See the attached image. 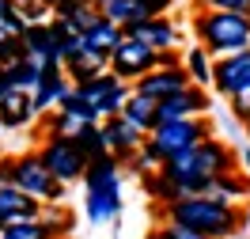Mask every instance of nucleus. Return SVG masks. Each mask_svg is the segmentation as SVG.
I'll use <instances>...</instances> for the list:
<instances>
[{"label":"nucleus","instance_id":"1","mask_svg":"<svg viewBox=\"0 0 250 239\" xmlns=\"http://www.w3.org/2000/svg\"><path fill=\"white\" fill-rule=\"evenodd\" d=\"M231 167H239V159H235V152L220 141L216 133L205 137L201 144L186 148V152H174V156L163 159V171H167L174 182H182L186 194H197V190H201V182L224 175V171H231Z\"/></svg>","mask_w":250,"mask_h":239},{"label":"nucleus","instance_id":"2","mask_svg":"<svg viewBox=\"0 0 250 239\" xmlns=\"http://www.w3.org/2000/svg\"><path fill=\"white\" fill-rule=\"evenodd\" d=\"M163 220L186 224V228L201 232V236H212V239H228L247 224V213L239 205L212 201L205 194H189V197H178L171 205H163Z\"/></svg>","mask_w":250,"mask_h":239},{"label":"nucleus","instance_id":"3","mask_svg":"<svg viewBox=\"0 0 250 239\" xmlns=\"http://www.w3.org/2000/svg\"><path fill=\"white\" fill-rule=\"evenodd\" d=\"M193 34L212 57H228L239 49H250V16L247 12H216L201 8L193 16Z\"/></svg>","mask_w":250,"mask_h":239},{"label":"nucleus","instance_id":"4","mask_svg":"<svg viewBox=\"0 0 250 239\" xmlns=\"http://www.w3.org/2000/svg\"><path fill=\"white\" fill-rule=\"evenodd\" d=\"M76 95L95 110V118H99V122H106V118H114V114H122L125 99L133 95V84H129V80H122V76H114V72L106 68L103 76L87 80V84H76Z\"/></svg>","mask_w":250,"mask_h":239},{"label":"nucleus","instance_id":"5","mask_svg":"<svg viewBox=\"0 0 250 239\" xmlns=\"http://www.w3.org/2000/svg\"><path fill=\"white\" fill-rule=\"evenodd\" d=\"M205 137H212V126H208V118H174V122H159V126L148 129V141L159 148V156L167 159L174 152H186L193 144H201Z\"/></svg>","mask_w":250,"mask_h":239},{"label":"nucleus","instance_id":"6","mask_svg":"<svg viewBox=\"0 0 250 239\" xmlns=\"http://www.w3.org/2000/svg\"><path fill=\"white\" fill-rule=\"evenodd\" d=\"M42 159H46V167L53 171L57 182L64 186H72V182H83V171H87V156L76 148V141L68 137V133H49L46 141H42Z\"/></svg>","mask_w":250,"mask_h":239},{"label":"nucleus","instance_id":"7","mask_svg":"<svg viewBox=\"0 0 250 239\" xmlns=\"http://www.w3.org/2000/svg\"><path fill=\"white\" fill-rule=\"evenodd\" d=\"M16 186L34 194L38 201H64V182L53 178V171L46 167L42 152H23V156H16Z\"/></svg>","mask_w":250,"mask_h":239},{"label":"nucleus","instance_id":"8","mask_svg":"<svg viewBox=\"0 0 250 239\" xmlns=\"http://www.w3.org/2000/svg\"><path fill=\"white\" fill-rule=\"evenodd\" d=\"M156 65H159V49H152L144 38H133V34H125L122 42H118V49L110 53V72L129 80V84H137Z\"/></svg>","mask_w":250,"mask_h":239},{"label":"nucleus","instance_id":"9","mask_svg":"<svg viewBox=\"0 0 250 239\" xmlns=\"http://www.w3.org/2000/svg\"><path fill=\"white\" fill-rule=\"evenodd\" d=\"M212 87L220 95H250V49L228 53L212 61Z\"/></svg>","mask_w":250,"mask_h":239},{"label":"nucleus","instance_id":"10","mask_svg":"<svg viewBox=\"0 0 250 239\" xmlns=\"http://www.w3.org/2000/svg\"><path fill=\"white\" fill-rule=\"evenodd\" d=\"M208 110H212L208 91L197 87V84H189V87H182V91H174V95L156 103V126L159 122H174V118H201Z\"/></svg>","mask_w":250,"mask_h":239},{"label":"nucleus","instance_id":"11","mask_svg":"<svg viewBox=\"0 0 250 239\" xmlns=\"http://www.w3.org/2000/svg\"><path fill=\"white\" fill-rule=\"evenodd\" d=\"M193 80H189V72L182 68V65H156L152 72H144L137 84H133V91H141V95L148 99H167L174 95V91H182V87H189Z\"/></svg>","mask_w":250,"mask_h":239},{"label":"nucleus","instance_id":"12","mask_svg":"<svg viewBox=\"0 0 250 239\" xmlns=\"http://www.w3.org/2000/svg\"><path fill=\"white\" fill-rule=\"evenodd\" d=\"M23 38V49H27V57H31L38 68H61V49H57V34L53 27L46 23H27V31L19 34Z\"/></svg>","mask_w":250,"mask_h":239},{"label":"nucleus","instance_id":"13","mask_svg":"<svg viewBox=\"0 0 250 239\" xmlns=\"http://www.w3.org/2000/svg\"><path fill=\"white\" fill-rule=\"evenodd\" d=\"M42 205H46V201H38L34 194L19 190L16 182H12V186H0V217H4V224L38 220V217H42Z\"/></svg>","mask_w":250,"mask_h":239},{"label":"nucleus","instance_id":"14","mask_svg":"<svg viewBox=\"0 0 250 239\" xmlns=\"http://www.w3.org/2000/svg\"><path fill=\"white\" fill-rule=\"evenodd\" d=\"M103 129H106V144H110V156H118L125 163V159L133 156V152H141L144 144V129H137L129 118H122V114H114V118H106L103 122Z\"/></svg>","mask_w":250,"mask_h":239},{"label":"nucleus","instance_id":"15","mask_svg":"<svg viewBox=\"0 0 250 239\" xmlns=\"http://www.w3.org/2000/svg\"><path fill=\"white\" fill-rule=\"evenodd\" d=\"M72 91V80H68V72H64V65L61 68H42V80L34 84V110L38 114H49V110H57V103H61L64 95Z\"/></svg>","mask_w":250,"mask_h":239},{"label":"nucleus","instance_id":"16","mask_svg":"<svg viewBox=\"0 0 250 239\" xmlns=\"http://www.w3.org/2000/svg\"><path fill=\"white\" fill-rule=\"evenodd\" d=\"M122 175H125L122 159L106 152V156L87 159V171H83V186H87V190H114V194H122Z\"/></svg>","mask_w":250,"mask_h":239},{"label":"nucleus","instance_id":"17","mask_svg":"<svg viewBox=\"0 0 250 239\" xmlns=\"http://www.w3.org/2000/svg\"><path fill=\"white\" fill-rule=\"evenodd\" d=\"M38 110H34V95L31 91H23V87H12L8 95L0 99V126L4 129H23L31 126Z\"/></svg>","mask_w":250,"mask_h":239},{"label":"nucleus","instance_id":"18","mask_svg":"<svg viewBox=\"0 0 250 239\" xmlns=\"http://www.w3.org/2000/svg\"><path fill=\"white\" fill-rule=\"evenodd\" d=\"M125 34L144 38L152 49H171V46H178V27H174L167 16H156V19H144V23H133Z\"/></svg>","mask_w":250,"mask_h":239},{"label":"nucleus","instance_id":"19","mask_svg":"<svg viewBox=\"0 0 250 239\" xmlns=\"http://www.w3.org/2000/svg\"><path fill=\"white\" fill-rule=\"evenodd\" d=\"M106 68H110V53H99V49H83L80 57H72V61L64 65L72 87H76V84H87V80H95V76H103Z\"/></svg>","mask_w":250,"mask_h":239},{"label":"nucleus","instance_id":"20","mask_svg":"<svg viewBox=\"0 0 250 239\" xmlns=\"http://www.w3.org/2000/svg\"><path fill=\"white\" fill-rule=\"evenodd\" d=\"M83 213H87V220H91V224L114 220V217L122 213V194H114V190H87V197H83Z\"/></svg>","mask_w":250,"mask_h":239},{"label":"nucleus","instance_id":"21","mask_svg":"<svg viewBox=\"0 0 250 239\" xmlns=\"http://www.w3.org/2000/svg\"><path fill=\"white\" fill-rule=\"evenodd\" d=\"M212 61H216V57H212L201 42L189 46L186 53H182V68L189 72V80H193L197 87H212Z\"/></svg>","mask_w":250,"mask_h":239},{"label":"nucleus","instance_id":"22","mask_svg":"<svg viewBox=\"0 0 250 239\" xmlns=\"http://www.w3.org/2000/svg\"><path fill=\"white\" fill-rule=\"evenodd\" d=\"M83 38H87V49H99V53H114L118 49V42L125 38V31L114 23V19H99L91 31H83Z\"/></svg>","mask_w":250,"mask_h":239},{"label":"nucleus","instance_id":"23","mask_svg":"<svg viewBox=\"0 0 250 239\" xmlns=\"http://www.w3.org/2000/svg\"><path fill=\"white\" fill-rule=\"evenodd\" d=\"M72 141H76V148L83 152L87 159L95 156H106L110 144H106V129H103V122H87V126H80L76 133H72Z\"/></svg>","mask_w":250,"mask_h":239},{"label":"nucleus","instance_id":"24","mask_svg":"<svg viewBox=\"0 0 250 239\" xmlns=\"http://www.w3.org/2000/svg\"><path fill=\"white\" fill-rule=\"evenodd\" d=\"M122 118H129L137 129H144V133H148V129L156 126V99L133 91V95L125 99V107H122Z\"/></svg>","mask_w":250,"mask_h":239},{"label":"nucleus","instance_id":"25","mask_svg":"<svg viewBox=\"0 0 250 239\" xmlns=\"http://www.w3.org/2000/svg\"><path fill=\"white\" fill-rule=\"evenodd\" d=\"M103 16L114 19L122 31H129L133 23H144V12H141V0H106L103 4Z\"/></svg>","mask_w":250,"mask_h":239},{"label":"nucleus","instance_id":"26","mask_svg":"<svg viewBox=\"0 0 250 239\" xmlns=\"http://www.w3.org/2000/svg\"><path fill=\"white\" fill-rule=\"evenodd\" d=\"M38 220H42V228H46V236H61V239L68 236V228H72V217L61 209V201H46Z\"/></svg>","mask_w":250,"mask_h":239},{"label":"nucleus","instance_id":"27","mask_svg":"<svg viewBox=\"0 0 250 239\" xmlns=\"http://www.w3.org/2000/svg\"><path fill=\"white\" fill-rule=\"evenodd\" d=\"M8 68V76H12V84L16 87H23V91H34V84L42 80V68L31 61V57H19V61H12V65H4Z\"/></svg>","mask_w":250,"mask_h":239},{"label":"nucleus","instance_id":"28","mask_svg":"<svg viewBox=\"0 0 250 239\" xmlns=\"http://www.w3.org/2000/svg\"><path fill=\"white\" fill-rule=\"evenodd\" d=\"M148 239H212V236H201V232H193V228H186V224H174V220H163L152 232Z\"/></svg>","mask_w":250,"mask_h":239},{"label":"nucleus","instance_id":"29","mask_svg":"<svg viewBox=\"0 0 250 239\" xmlns=\"http://www.w3.org/2000/svg\"><path fill=\"white\" fill-rule=\"evenodd\" d=\"M46 228L42 220H27V224H4L0 228V239H42Z\"/></svg>","mask_w":250,"mask_h":239},{"label":"nucleus","instance_id":"30","mask_svg":"<svg viewBox=\"0 0 250 239\" xmlns=\"http://www.w3.org/2000/svg\"><path fill=\"white\" fill-rule=\"evenodd\" d=\"M16 8L27 23H46L49 19V4H42V0H16Z\"/></svg>","mask_w":250,"mask_h":239},{"label":"nucleus","instance_id":"31","mask_svg":"<svg viewBox=\"0 0 250 239\" xmlns=\"http://www.w3.org/2000/svg\"><path fill=\"white\" fill-rule=\"evenodd\" d=\"M99 19H103V8H99V4H87V8H80L76 16H68V23H72V27L83 34V31H91Z\"/></svg>","mask_w":250,"mask_h":239},{"label":"nucleus","instance_id":"32","mask_svg":"<svg viewBox=\"0 0 250 239\" xmlns=\"http://www.w3.org/2000/svg\"><path fill=\"white\" fill-rule=\"evenodd\" d=\"M91 0H57L53 8H49V16H57V19H68V16H76L80 8H87Z\"/></svg>","mask_w":250,"mask_h":239},{"label":"nucleus","instance_id":"33","mask_svg":"<svg viewBox=\"0 0 250 239\" xmlns=\"http://www.w3.org/2000/svg\"><path fill=\"white\" fill-rule=\"evenodd\" d=\"M201 8H216V12H250V0H201Z\"/></svg>","mask_w":250,"mask_h":239},{"label":"nucleus","instance_id":"34","mask_svg":"<svg viewBox=\"0 0 250 239\" xmlns=\"http://www.w3.org/2000/svg\"><path fill=\"white\" fill-rule=\"evenodd\" d=\"M167 8H171V0H141V12H144V19L167 16Z\"/></svg>","mask_w":250,"mask_h":239},{"label":"nucleus","instance_id":"35","mask_svg":"<svg viewBox=\"0 0 250 239\" xmlns=\"http://www.w3.org/2000/svg\"><path fill=\"white\" fill-rule=\"evenodd\" d=\"M16 182V156H0V186Z\"/></svg>","mask_w":250,"mask_h":239},{"label":"nucleus","instance_id":"36","mask_svg":"<svg viewBox=\"0 0 250 239\" xmlns=\"http://www.w3.org/2000/svg\"><path fill=\"white\" fill-rule=\"evenodd\" d=\"M231 114L243 122V118L250 114V95H231Z\"/></svg>","mask_w":250,"mask_h":239},{"label":"nucleus","instance_id":"37","mask_svg":"<svg viewBox=\"0 0 250 239\" xmlns=\"http://www.w3.org/2000/svg\"><path fill=\"white\" fill-rule=\"evenodd\" d=\"M12 87H16V84H12V76H8V68H4V65H0V99L8 95V91H12Z\"/></svg>","mask_w":250,"mask_h":239},{"label":"nucleus","instance_id":"38","mask_svg":"<svg viewBox=\"0 0 250 239\" xmlns=\"http://www.w3.org/2000/svg\"><path fill=\"white\" fill-rule=\"evenodd\" d=\"M239 159H243V171L250 175V144L243 148V152H239ZM247 220H250V205H247Z\"/></svg>","mask_w":250,"mask_h":239},{"label":"nucleus","instance_id":"39","mask_svg":"<svg viewBox=\"0 0 250 239\" xmlns=\"http://www.w3.org/2000/svg\"><path fill=\"white\" fill-rule=\"evenodd\" d=\"M12 8H16V0H0V16H4V12H12Z\"/></svg>","mask_w":250,"mask_h":239},{"label":"nucleus","instance_id":"40","mask_svg":"<svg viewBox=\"0 0 250 239\" xmlns=\"http://www.w3.org/2000/svg\"><path fill=\"white\" fill-rule=\"evenodd\" d=\"M243 129H247V141H250V114L243 118Z\"/></svg>","mask_w":250,"mask_h":239},{"label":"nucleus","instance_id":"41","mask_svg":"<svg viewBox=\"0 0 250 239\" xmlns=\"http://www.w3.org/2000/svg\"><path fill=\"white\" fill-rule=\"evenodd\" d=\"M91 4H99V8H103V4H106V0H91Z\"/></svg>","mask_w":250,"mask_h":239},{"label":"nucleus","instance_id":"42","mask_svg":"<svg viewBox=\"0 0 250 239\" xmlns=\"http://www.w3.org/2000/svg\"><path fill=\"white\" fill-rule=\"evenodd\" d=\"M42 4H49V8H53V4H57V0H42Z\"/></svg>","mask_w":250,"mask_h":239},{"label":"nucleus","instance_id":"43","mask_svg":"<svg viewBox=\"0 0 250 239\" xmlns=\"http://www.w3.org/2000/svg\"><path fill=\"white\" fill-rule=\"evenodd\" d=\"M42 239H61V236H42Z\"/></svg>","mask_w":250,"mask_h":239},{"label":"nucleus","instance_id":"44","mask_svg":"<svg viewBox=\"0 0 250 239\" xmlns=\"http://www.w3.org/2000/svg\"><path fill=\"white\" fill-rule=\"evenodd\" d=\"M0 228H4V217H0Z\"/></svg>","mask_w":250,"mask_h":239},{"label":"nucleus","instance_id":"45","mask_svg":"<svg viewBox=\"0 0 250 239\" xmlns=\"http://www.w3.org/2000/svg\"><path fill=\"white\" fill-rule=\"evenodd\" d=\"M0 133H4V126H0Z\"/></svg>","mask_w":250,"mask_h":239},{"label":"nucleus","instance_id":"46","mask_svg":"<svg viewBox=\"0 0 250 239\" xmlns=\"http://www.w3.org/2000/svg\"><path fill=\"white\" fill-rule=\"evenodd\" d=\"M247 16H250V12H247Z\"/></svg>","mask_w":250,"mask_h":239}]
</instances>
